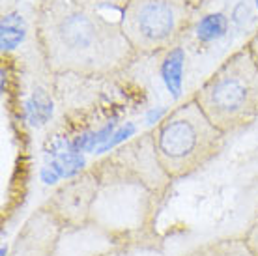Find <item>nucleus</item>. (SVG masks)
Wrapping results in <instances>:
<instances>
[{"label":"nucleus","instance_id":"7","mask_svg":"<svg viewBox=\"0 0 258 256\" xmlns=\"http://www.w3.org/2000/svg\"><path fill=\"white\" fill-rule=\"evenodd\" d=\"M64 230L51 210L41 206L21 226L8 256H56Z\"/></svg>","mask_w":258,"mask_h":256},{"label":"nucleus","instance_id":"11","mask_svg":"<svg viewBox=\"0 0 258 256\" xmlns=\"http://www.w3.org/2000/svg\"><path fill=\"white\" fill-rule=\"evenodd\" d=\"M181 66H183V49L180 45H176L170 51H167V58H165V64H163V75H165L168 88H180Z\"/></svg>","mask_w":258,"mask_h":256},{"label":"nucleus","instance_id":"6","mask_svg":"<svg viewBox=\"0 0 258 256\" xmlns=\"http://www.w3.org/2000/svg\"><path fill=\"white\" fill-rule=\"evenodd\" d=\"M97 193H99V176L96 168L90 167L58 187L43 206L51 210L64 228H84L90 226Z\"/></svg>","mask_w":258,"mask_h":256},{"label":"nucleus","instance_id":"17","mask_svg":"<svg viewBox=\"0 0 258 256\" xmlns=\"http://www.w3.org/2000/svg\"><path fill=\"white\" fill-rule=\"evenodd\" d=\"M254 6H256V10H258V0H254Z\"/></svg>","mask_w":258,"mask_h":256},{"label":"nucleus","instance_id":"3","mask_svg":"<svg viewBox=\"0 0 258 256\" xmlns=\"http://www.w3.org/2000/svg\"><path fill=\"white\" fill-rule=\"evenodd\" d=\"M152 135L157 159L172 181L204 168L226 142V135L208 120L193 96L163 116Z\"/></svg>","mask_w":258,"mask_h":256},{"label":"nucleus","instance_id":"15","mask_svg":"<svg viewBox=\"0 0 258 256\" xmlns=\"http://www.w3.org/2000/svg\"><path fill=\"white\" fill-rule=\"evenodd\" d=\"M15 2H17V0H2V6H4V13L8 12L6 8H12L13 4H15Z\"/></svg>","mask_w":258,"mask_h":256},{"label":"nucleus","instance_id":"4","mask_svg":"<svg viewBox=\"0 0 258 256\" xmlns=\"http://www.w3.org/2000/svg\"><path fill=\"white\" fill-rule=\"evenodd\" d=\"M193 99L226 137L256 122L258 64L245 45L221 62L193 94Z\"/></svg>","mask_w":258,"mask_h":256},{"label":"nucleus","instance_id":"16","mask_svg":"<svg viewBox=\"0 0 258 256\" xmlns=\"http://www.w3.org/2000/svg\"><path fill=\"white\" fill-rule=\"evenodd\" d=\"M189 2H191V4H193V6L200 8V6H202V4H204V2H206V0H189Z\"/></svg>","mask_w":258,"mask_h":256},{"label":"nucleus","instance_id":"13","mask_svg":"<svg viewBox=\"0 0 258 256\" xmlns=\"http://www.w3.org/2000/svg\"><path fill=\"white\" fill-rule=\"evenodd\" d=\"M243 237H245V243L249 245V249H251L252 254L258 256V210H256V213H254V217L251 219L249 226H247Z\"/></svg>","mask_w":258,"mask_h":256},{"label":"nucleus","instance_id":"5","mask_svg":"<svg viewBox=\"0 0 258 256\" xmlns=\"http://www.w3.org/2000/svg\"><path fill=\"white\" fill-rule=\"evenodd\" d=\"M199 8L189 0H127L120 26L139 56L167 52L195 25Z\"/></svg>","mask_w":258,"mask_h":256},{"label":"nucleus","instance_id":"14","mask_svg":"<svg viewBox=\"0 0 258 256\" xmlns=\"http://www.w3.org/2000/svg\"><path fill=\"white\" fill-rule=\"evenodd\" d=\"M245 47L251 51V54H252V58L256 60V64H258V30L254 34H252L251 38H249V41L245 43Z\"/></svg>","mask_w":258,"mask_h":256},{"label":"nucleus","instance_id":"8","mask_svg":"<svg viewBox=\"0 0 258 256\" xmlns=\"http://www.w3.org/2000/svg\"><path fill=\"white\" fill-rule=\"evenodd\" d=\"M228 28H230V19L226 17V13L212 12L202 15L199 21H195L189 34L193 36L195 47L200 49V47H208V45L223 39L228 32Z\"/></svg>","mask_w":258,"mask_h":256},{"label":"nucleus","instance_id":"2","mask_svg":"<svg viewBox=\"0 0 258 256\" xmlns=\"http://www.w3.org/2000/svg\"><path fill=\"white\" fill-rule=\"evenodd\" d=\"M92 167L99 176V193L92 210L90 226L107 236L129 237L154 224L163 195L123 167L112 154Z\"/></svg>","mask_w":258,"mask_h":256},{"label":"nucleus","instance_id":"1","mask_svg":"<svg viewBox=\"0 0 258 256\" xmlns=\"http://www.w3.org/2000/svg\"><path fill=\"white\" fill-rule=\"evenodd\" d=\"M34 28L41 58L54 77H114L139 60L120 23L71 0H38Z\"/></svg>","mask_w":258,"mask_h":256},{"label":"nucleus","instance_id":"9","mask_svg":"<svg viewBox=\"0 0 258 256\" xmlns=\"http://www.w3.org/2000/svg\"><path fill=\"white\" fill-rule=\"evenodd\" d=\"M181 256H254L243 236H230L213 239L191 249Z\"/></svg>","mask_w":258,"mask_h":256},{"label":"nucleus","instance_id":"10","mask_svg":"<svg viewBox=\"0 0 258 256\" xmlns=\"http://www.w3.org/2000/svg\"><path fill=\"white\" fill-rule=\"evenodd\" d=\"M26 38V23L25 17L17 12H6L2 13V21H0V47L2 52L13 51L15 47L23 43Z\"/></svg>","mask_w":258,"mask_h":256},{"label":"nucleus","instance_id":"12","mask_svg":"<svg viewBox=\"0 0 258 256\" xmlns=\"http://www.w3.org/2000/svg\"><path fill=\"white\" fill-rule=\"evenodd\" d=\"M75 4H81V6L92 8V10H99V8H114V10H120L122 12L127 0H71Z\"/></svg>","mask_w":258,"mask_h":256}]
</instances>
